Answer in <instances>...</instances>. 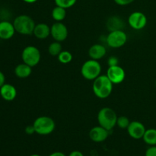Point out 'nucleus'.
<instances>
[{
	"label": "nucleus",
	"mask_w": 156,
	"mask_h": 156,
	"mask_svg": "<svg viewBox=\"0 0 156 156\" xmlns=\"http://www.w3.org/2000/svg\"><path fill=\"white\" fill-rule=\"evenodd\" d=\"M58 60L59 62L62 64H68L73 60V54L69 51L67 50H62L59 55H58Z\"/></svg>",
	"instance_id": "obj_22"
},
{
	"label": "nucleus",
	"mask_w": 156,
	"mask_h": 156,
	"mask_svg": "<svg viewBox=\"0 0 156 156\" xmlns=\"http://www.w3.org/2000/svg\"><path fill=\"white\" fill-rule=\"evenodd\" d=\"M143 140L149 146H156V129L151 128V129H146Z\"/></svg>",
	"instance_id": "obj_20"
},
{
	"label": "nucleus",
	"mask_w": 156,
	"mask_h": 156,
	"mask_svg": "<svg viewBox=\"0 0 156 156\" xmlns=\"http://www.w3.org/2000/svg\"><path fill=\"white\" fill-rule=\"evenodd\" d=\"M145 156H156V146H152L148 148L145 153Z\"/></svg>",
	"instance_id": "obj_25"
},
{
	"label": "nucleus",
	"mask_w": 156,
	"mask_h": 156,
	"mask_svg": "<svg viewBox=\"0 0 156 156\" xmlns=\"http://www.w3.org/2000/svg\"><path fill=\"white\" fill-rule=\"evenodd\" d=\"M155 85H156V80H155Z\"/></svg>",
	"instance_id": "obj_34"
},
{
	"label": "nucleus",
	"mask_w": 156,
	"mask_h": 156,
	"mask_svg": "<svg viewBox=\"0 0 156 156\" xmlns=\"http://www.w3.org/2000/svg\"><path fill=\"white\" fill-rule=\"evenodd\" d=\"M32 73V67L27 65L24 62L20 63L15 67V74L19 79H26L29 77Z\"/></svg>",
	"instance_id": "obj_17"
},
{
	"label": "nucleus",
	"mask_w": 156,
	"mask_h": 156,
	"mask_svg": "<svg viewBox=\"0 0 156 156\" xmlns=\"http://www.w3.org/2000/svg\"><path fill=\"white\" fill-rule=\"evenodd\" d=\"M127 41V35L123 30H117L110 31L106 37V42L111 48H120Z\"/></svg>",
	"instance_id": "obj_7"
},
{
	"label": "nucleus",
	"mask_w": 156,
	"mask_h": 156,
	"mask_svg": "<svg viewBox=\"0 0 156 156\" xmlns=\"http://www.w3.org/2000/svg\"><path fill=\"white\" fill-rule=\"evenodd\" d=\"M33 34L37 39H46L50 35V27L46 23H38L35 25Z\"/></svg>",
	"instance_id": "obj_16"
},
{
	"label": "nucleus",
	"mask_w": 156,
	"mask_h": 156,
	"mask_svg": "<svg viewBox=\"0 0 156 156\" xmlns=\"http://www.w3.org/2000/svg\"><path fill=\"white\" fill-rule=\"evenodd\" d=\"M128 24L134 30H142L147 24V17L141 12H134L129 15Z\"/></svg>",
	"instance_id": "obj_8"
},
{
	"label": "nucleus",
	"mask_w": 156,
	"mask_h": 156,
	"mask_svg": "<svg viewBox=\"0 0 156 156\" xmlns=\"http://www.w3.org/2000/svg\"><path fill=\"white\" fill-rule=\"evenodd\" d=\"M101 66L99 63L98 60L89 59L82 64L81 68V74L84 79L89 81H94L101 76Z\"/></svg>",
	"instance_id": "obj_5"
},
{
	"label": "nucleus",
	"mask_w": 156,
	"mask_h": 156,
	"mask_svg": "<svg viewBox=\"0 0 156 156\" xmlns=\"http://www.w3.org/2000/svg\"><path fill=\"white\" fill-rule=\"evenodd\" d=\"M33 126L36 133L41 136H47L54 131L56 128V123L51 117L41 116L34 120Z\"/></svg>",
	"instance_id": "obj_4"
},
{
	"label": "nucleus",
	"mask_w": 156,
	"mask_h": 156,
	"mask_svg": "<svg viewBox=\"0 0 156 156\" xmlns=\"http://www.w3.org/2000/svg\"><path fill=\"white\" fill-rule=\"evenodd\" d=\"M114 1L115 2L116 4H117L118 5L125 6L133 3L135 0H114Z\"/></svg>",
	"instance_id": "obj_27"
},
{
	"label": "nucleus",
	"mask_w": 156,
	"mask_h": 156,
	"mask_svg": "<svg viewBox=\"0 0 156 156\" xmlns=\"http://www.w3.org/2000/svg\"><path fill=\"white\" fill-rule=\"evenodd\" d=\"M62 51V45L60 42H58V41L51 43L48 47L49 53L53 56H58V55Z\"/></svg>",
	"instance_id": "obj_21"
},
{
	"label": "nucleus",
	"mask_w": 156,
	"mask_h": 156,
	"mask_svg": "<svg viewBox=\"0 0 156 156\" xmlns=\"http://www.w3.org/2000/svg\"><path fill=\"white\" fill-rule=\"evenodd\" d=\"M0 95L7 101H12L16 98L17 96V90L11 84L5 83L0 88Z\"/></svg>",
	"instance_id": "obj_14"
},
{
	"label": "nucleus",
	"mask_w": 156,
	"mask_h": 156,
	"mask_svg": "<svg viewBox=\"0 0 156 156\" xmlns=\"http://www.w3.org/2000/svg\"><path fill=\"white\" fill-rule=\"evenodd\" d=\"M114 84L106 75L99 76L93 82L92 90L94 95L101 99H105L111 95Z\"/></svg>",
	"instance_id": "obj_1"
},
{
	"label": "nucleus",
	"mask_w": 156,
	"mask_h": 156,
	"mask_svg": "<svg viewBox=\"0 0 156 156\" xmlns=\"http://www.w3.org/2000/svg\"><path fill=\"white\" fill-rule=\"evenodd\" d=\"M21 59L23 62L30 66V67H34L41 61V52L39 49L34 46H27L23 50Z\"/></svg>",
	"instance_id": "obj_6"
},
{
	"label": "nucleus",
	"mask_w": 156,
	"mask_h": 156,
	"mask_svg": "<svg viewBox=\"0 0 156 156\" xmlns=\"http://www.w3.org/2000/svg\"><path fill=\"white\" fill-rule=\"evenodd\" d=\"M117 115L111 108L105 107L101 108L98 114V121L100 126L111 131L117 126Z\"/></svg>",
	"instance_id": "obj_3"
},
{
	"label": "nucleus",
	"mask_w": 156,
	"mask_h": 156,
	"mask_svg": "<svg viewBox=\"0 0 156 156\" xmlns=\"http://www.w3.org/2000/svg\"><path fill=\"white\" fill-rule=\"evenodd\" d=\"M106 76L114 85H117L124 81L126 73L121 66L117 65L114 66H108Z\"/></svg>",
	"instance_id": "obj_10"
},
{
	"label": "nucleus",
	"mask_w": 156,
	"mask_h": 156,
	"mask_svg": "<svg viewBox=\"0 0 156 156\" xmlns=\"http://www.w3.org/2000/svg\"><path fill=\"white\" fill-rule=\"evenodd\" d=\"M108 66H114L119 65V60L116 56H111L108 60Z\"/></svg>",
	"instance_id": "obj_26"
},
{
	"label": "nucleus",
	"mask_w": 156,
	"mask_h": 156,
	"mask_svg": "<svg viewBox=\"0 0 156 156\" xmlns=\"http://www.w3.org/2000/svg\"><path fill=\"white\" fill-rule=\"evenodd\" d=\"M50 35L55 41L62 42L68 37V28L66 26L61 22H55L50 27Z\"/></svg>",
	"instance_id": "obj_9"
},
{
	"label": "nucleus",
	"mask_w": 156,
	"mask_h": 156,
	"mask_svg": "<svg viewBox=\"0 0 156 156\" xmlns=\"http://www.w3.org/2000/svg\"><path fill=\"white\" fill-rule=\"evenodd\" d=\"M129 123H130V121L126 116H120L117 117V126H118V127L120 129H127Z\"/></svg>",
	"instance_id": "obj_24"
},
{
	"label": "nucleus",
	"mask_w": 156,
	"mask_h": 156,
	"mask_svg": "<svg viewBox=\"0 0 156 156\" xmlns=\"http://www.w3.org/2000/svg\"><path fill=\"white\" fill-rule=\"evenodd\" d=\"M14 27L15 31L22 35L33 34L36 24L31 17L27 15H21L14 20Z\"/></svg>",
	"instance_id": "obj_2"
},
{
	"label": "nucleus",
	"mask_w": 156,
	"mask_h": 156,
	"mask_svg": "<svg viewBox=\"0 0 156 156\" xmlns=\"http://www.w3.org/2000/svg\"><path fill=\"white\" fill-rule=\"evenodd\" d=\"M25 133L27 134V135H32V134L34 133L35 129L33 125H29V126H26Z\"/></svg>",
	"instance_id": "obj_28"
},
{
	"label": "nucleus",
	"mask_w": 156,
	"mask_h": 156,
	"mask_svg": "<svg viewBox=\"0 0 156 156\" xmlns=\"http://www.w3.org/2000/svg\"><path fill=\"white\" fill-rule=\"evenodd\" d=\"M107 53L106 47L100 44H96L91 46L88 50V56L91 59L99 60L105 57Z\"/></svg>",
	"instance_id": "obj_15"
},
{
	"label": "nucleus",
	"mask_w": 156,
	"mask_h": 156,
	"mask_svg": "<svg viewBox=\"0 0 156 156\" xmlns=\"http://www.w3.org/2000/svg\"><path fill=\"white\" fill-rule=\"evenodd\" d=\"M30 156H41L40 155H37V154H33V155H30Z\"/></svg>",
	"instance_id": "obj_33"
},
{
	"label": "nucleus",
	"mask_w": 156,
	"mask_h": 156,
	"mask_svg": "<svg viewBox=\"0 0 156 156\" xmlns=\"http://www.w3.org/2000/svg\"><path fill=\"white\" fill-rule=\"evenodd\" d=\"M69 156H84V155L82 152H80V151L75 150L73 151L72 152H70Z\"/></svg>",
	"instance_id": "obj_29"
},
{
	"label": "nucleus",
	"mask_w": 156,
	"mask_h": 156,
	"mask_svg": "<svg viewBox=\"0 0 156 156\" xmlns=\"http://www.w3.org/2000/svg\"><path fill=\"white\" fill-rule=\"evenodd\" d=\"M107 27L110 31L117 30H123V21L117 16H113L108 18L107 21Z\"/></svg>",
	"instance_id": "obj_18"
},
{
	"label": "nucleus",
	"mask_w": 156,
	"mask_h": 156,
	"mask_svg": "<svg viewBox=\"0 0 156 156\" xmlns=\"http://www.w3.org/2000/svg\"><path fill=\"white\" fill-rule=\"evenodd\" d=\"M15 32L13 23L8 21L0 22V38L2 40H9L14 36Z\"/></svg>",
	"instance_id": "obj_13"
},
{
	"label": "nucleus",
	"mask_w": 156,
	"mask_h": 156,
	"mask_svg": "<svg viewBox=\"0 0 156 156\" xmlns=\"http://www.w3.org/2000/svg\"><path fill=\"white\" fill-rule=\"evenodd\" d=\"M5 82V75L3 74L2 72L0 71V88L4 85Z\"/></svg>",
	"instance_id": "obj_30"
},
{
	"label": "nucleus",
	"mask_w": 156,
	"mask_h": 156,
	"mask_svg": "<svg viewBox=\"0 0 156 156\" xmlns=\"http://www.w3.org/2000/svg\"><path fill=\"white\" fill-rule=\"evenodd\" d=\"M23 1L24 2L26 3H29V4H32V3H34L36 2L37 0H23Z\"/></svg>",
	"instance_id": "obj_32"
},
{
	"label": "nucleus",
	"mask_w": 156,
	"mask_h": 156,
	"mask_svg": "<svg viewBox=\"0 0 156 156\" xmlns=\"http://www.w3.org/2000/svg\"><path fill=\"white\" fill-rule=\"evenodd\" d=\"M109 132L100 125L94 126L89 131V138L94 143H102L108 139Z\"/></svg>",
	"instance_id": "obj_12"
},
{
	"label": "nucleus",
	"mask_w": 156,
	"mask_h": 156,
	"mask_svg": "<svg viewBox=\"0 0 156 156\" xmlns=\"http://www.w3.org/2000/svg\"><path fill=\"white\" fill-rule=\"evenodd\" d=\"M76 1L77 0H54L56 5L60 6L66 9L73 7L76 3Z\"/></svg>",
	"instance_id": "obj_23"
},
{
	"label": "nucleus",
	"mask_w": 156,
	"mask_h": 156,
	"mask_svg": "<svg viewBox=\"0 0 156 156\" xmlns=\"http://www.w3.org/2000/svg\"><path fill=\"white\" fill-rule=\"evenodd\" d=\"M51 16L56 22H61L66 17V9L60 6L56 5V7L53 8L52 10Z\"/></svg>",
	"instance_id": "obj_19"
},
{
	"label": "nucleus",
	"mask_w": 156,
	"mask_h": 156,
	"mask_svg": "<svg viewBox=\"0 0 156 156\" xmlns=\"http://www.w3.org/2000/svg\"><path fill=\"white\" fill-rule=\"evenodd\" d=\"M127 133L131 138L134 140H140L143 139L146 129L143 123L137 120H133L130 122L129 126L127 127Z\"/></svg>",
	"instance_id": "obj_11"
},
{
	"label": "nucleus",
	"mask_w": 156,
	"mask_h": 156,
	"mask_svg": "<svg viewBox=\"0 0 156 156\" xmlns=\"http://www.w3.org/2000/svg\"><path fill=\"white\" fill-rule=\"evenodd\" d=\"M48 156H66V155L61 152H54Z\"/></svg>",
	"instance_id": "obj_31"
}]
</instances>
